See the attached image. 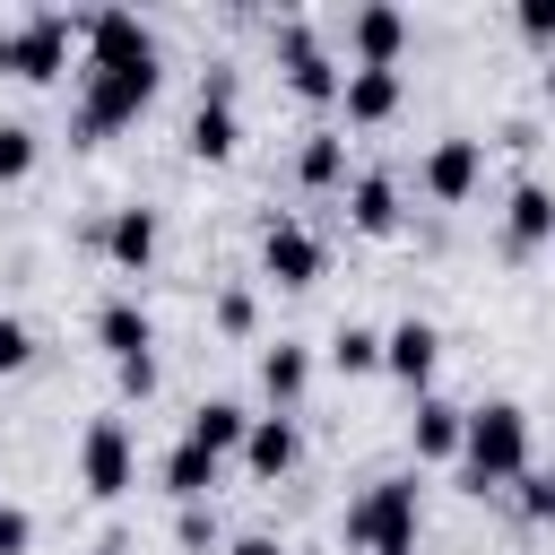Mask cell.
Masks as SVG:
<instances>
[{"instance_id":"6da1fadb","label":"cell","mask_w":555,"mask_h":555,"mask_svg":"<svg viewBox=\"0 0 555 555\" xmlns=\"http://www.w3.org/2000/svg\"><path fill=\"white\" fill-rule=\"evenodd\" d=\"M156 35L139 26V9H87V69H78V139H104L121 121L147 113L156 95Z\"/></svg>"},{"instance_id":"7a4b0ae2","label":"cell","mask_w":555,"mask_h":555,"mask_svg":"<svg viewBox=\"0 0 555 555\" xmlns=\"http://www.w3.org/2000/svg\"><path fill=\"white\" fill-rule=\"evenodd\" d=\"M529 477V416L512 399H486L468 408V442H460V486L468 494H503Z\"/></svg>"},{"instance_id":"3957f363","label":"cell","mask_w":555,"mask_h":555,"mask_svg":"<svg viewBox=\"0 0 555 555\" xmlns=\"http://www.w3.org/2000/svg\"><path fill=\"white\" fill-rule=\"evenodd\" d=\"M416 477H373L356 503H347V546L364 555H416Z\"/></svg>"},{"instance_id":"277c9868","label":"cell","mask_w":555,"mask_h":555,"mask_svg":"<svg viewBox=\"0 0 555 555\" xmlns=\"http://www.w3.org/2000/svg\"><path fill=\"white\" fill-rule=\"evenodd\" d=\"M78 35H87V17H69V9H35V17L0 26V78H26V87L61 78V69H69V43H78Z\"/></svg>"},{"instance_id":"5b68a950","label":"cell","mask_w":555,"mask_h":555,"mask_svg":"<svg viewBox=\"0 0 555 555\" xmlns=\"http://www.w3.org/2000/svg\"><path fill=\"white\" fill-rule=\"evenodd\" d=\"M278 69H286V87H295L304 104H330V95H347V69L330 61V43H321L304 17H278Z\"/></svg>"},{"instance_id":"8992f818","label":"cell","mask_w":555,"mask_h":555,"mask_svg":"<svg viewBox=\"0 0 555 555\" xmlns=\"http://www.w3.org/2000/svg\"><path fill=\"white\" fill-rule=\"evenodd\" d=\"M130 477H139L130 425H121V416H95V425L78 434V486H87L95 503H113V494H130Z\"/></svg>"},{"instance_id":"52a82bcc","label":"cell","mask_w":555,"mask_h":555,"mask_svg":"<svg viewBox=\"0 0 555 555\" xmlns=\"http://www.w3.org/2000/svg\"><path fill=\"white\" fill-rule=\"evenodd\" d=\"M191 156H234V61H208L199 69V104H191V130H182Z\"/></svg>"},{"instance_id":"ba28073f","label":"cell","mask_w":555,"mask_h":555,"mask_svg":"<svg viewBox=\"0 0 555 555\" xmlns=\"http://www.w3.org/2000/svg\"><path fill=\"white\" fill-rule=\"evenodd\" d=\"M477 173H486V139H468V130L434 139V147H425V165H416L425 199H442V208H460V199L477 191Z\"/></svg>"},{"instance_id":"9c48e42d","label":"cell","mask_w":555,"mask_h":555,"mask_svg":"<svg viewBox=\"0 0 555 555\" xmlns=\"http://www.w3.org/2000/svg\"><path fill=\"white\" fill-rule=\"evenodd\" d=\"M95 338H104L113 373H139V364H156V321L139 312V295H104V304H95Z\"/></svg>"},{"instance_id":"30bf717a","label":"cell","mask_w":555,"mask_h":555,"mask_svg":"<svg viewBox=\"0 0 555 555\" xmlns=\"http://www.w3.org/2000/svg\"><path fill=\"white\" fill-rule=\"evenodd\" d=\"M260 269H269L278 286H312V278H321V234H312L304 217H269V225H260Z\"/></svg>"},{"instance_id":"8fae6325","label":"cell","mask_w":555,"mask_h":555,"mask_svg":"<svg viewBox=\"0 0 555 555\" xmlns=\"http://www.w3.org/2000/svg\"><path fill=\"white\" fill-rule=\"evenodd\" d=\"M347 43H356V69H399V43H408V17L390 0H364L347 17Z\"/></svg>"},{"instance_id":"7c38bea8","label":"cell","mask_w":555,"mask_h":555,"mask_svg":"<svg viewBox=\"0 0 555 555\" xmlns=\"http://www.w3.org/2000/svg\"><path fill=\"white\" fill-rule=\"evenodd\" d=\"M382 364H390V373H399L408 390H425V382H434V364H442V330L408 312V321H399V330L382 338Z\"/></svg>"},{"instance_id":"4fadbf2b","label":"cell","mask_w":555,"mask_h":555,"mask_svg":"<svg viewBox=\"0 0 555 555\" xmlns=\"http://www.w3.org/2000/svg\"><path fill=\"white\" fill-rule=\"evenodd\" d=\"M295 451H304V425H295L286 408L251 416V434H243V468H251V477H286V468H295Z\"/></svg>"},{"instance_id":"5bb4252c","label":"cell","mask_w":555,"mask_h":555,"mask_svg":"<svg viewBox=\"0 0 555 555\" xmlns=\"http://www.w3.org/2000/svg\"><path fill=\"white\" fill-rule=\"evenodd\" d=\"M95 243H104L113 269H147V260H156V208H139V199L113 208V217L95 225Z\"/></svg>"},{"instance_id":"9a60e30c","label":"cell","mask_w":555,"mask_h":555,"mask_svg":"<svg viewBox=\"0 0 555 555\" xmlns=\"http://www.w3.org/2000/svg\"><path fill=\"white\" fill-rule=\"evenodd\" d=\"M408 442H416V460H460V442H468V408H451V399H416V416H408Z\"/></svg>"},{"instance_id":"2e32d148","label":"cell","mask_w":555,"mask_h":555,"mask_svg":"<svg viewBox=\"0 0 555 555\" xmlns=\"http://www.w3.org/2000/svg\"><path fill=\"white\" fill-rule=\"evenodd\" d=\"M347 217H356V234H399V173L390 165L356 173L347 182Z\"/></svg>"},{"instance_id":"e0dca14e","label":"cell","mask_w":555,"mask_h":555,"mask_svg":"<svg viewBox=\"0 0 555 555\" xmlns=\"http://www.w3.org/2000/svg\"><path fill=\"white\" fill-rule=\"evenodd\" d=\"M503 243H512V251H538V243H555V191H546V182H512Z\"/></svg>"},{"instance_id":"ac0fdd59","label":"cell","mask_w":555,"mask_h":555,"mask_svg":"<svg viewBox=\"0 0 555 555\" xmlns=\"http://www.w3.org/2000/svg\"><path fill=\"white\" fill-rule=\"evenodd\" d=\"M260 390H269L278 408H295V399L312 390V347H304V338H278V347H260Z\"/></svg>"},{"instance_id":"d6986e66","label":"cell","mask_w":555,"mask_h":555,"mask_svg":"<svg viewBox=\"0 0 555 555\" xmlns=\"http://www.w3.org/2000/svg\"><path fill=\"white\" fill-rule=\"evenodd\" d=\"M243 434H251V408H243V399H199V408H191V442H199V451L225 460V451H243Z\"/></svg>"},{"instance_id":"ffe728a7","label":"cell","mask_w":555,"mask_h":555,"mask_svg":"<svg viewBox=\"0 0 555 555\" xmlns=\"http://www.w3.org/2000/svg\"><path fill=\"white\" fill-rule=\"evenodd\" d=\"M208 486H217V451H199L191 434L165 451V494L173 503H208Z\"/></svg>"},{"instance_id":"44dd1931","label":"cell","mask_w":555,"mask_h":555,"mask_svg":"<svg viewBox=\"0 0 555 555\" xmlns=\"http://www.w3.org/2000/svg\"><path fill=\"white\" fill-rule=\"evenodd\" d=\"M347 121H390L399 113V69H347Z\"/></svg>"},{"instance_id":"7402d4cb","label":"cell","mask_w":555,"mask_h":555,"mask_svg":"<svg viewBox=\"0 0 555 555\" xmlns=\"http://www.w3.org/2000/svg\"><path fill=\"white\" fill-rule=\"evenodd\" d=\"M295 173H304L312 191H330V182L347 173V139H338V130H312V139H304V156H295Z\"/></svg>"},{"instance_id":"603a6c76","label":"cell","mask_w":555,"mask_h":555,"mask_svg":"<svg viewBox=\"0 0 555 555\" xmlns=\"http://www.w3.org/2000/svg\"><path fill=\"white\" fill-rule=\"evenodd\" d=\"M330 364H338V373H373V364H382V330L338 321V330H330Z\"/></svg>"},{"instance_id":"cb8c5ba5","label":"cell","mask_w":555,"mask_h":555,"mask_svg":"<svg viewBox=\"0 0 555 555\" xmlns=\"http://www.w3.org/2000/svg\"><path fill=\"white\" fill-rule=\"evenodd\" d=\"M173 538H182L191 555H199V546H217V503H182V512H173Z\"/></svg>"},{"instance_id":"d4e9b609","label":"cell","mask_w":555,"mask_h":555,"mask_svg":"<svg viewBox=\"0 0 555 555\" xmlns=\"http://www.w3.org/2000/svg\"><path fill=\"white\" fill-rule=\"evenodd\" d=\"M26 165H35V130L26 121H0V182H17Z\"/></svg>"},{"instance_id":"484cf974","label":"cell","mask_w":555,"mask_h":555,"mask_svg":"<svg viewBox=\"0 0 555 555\" xmlns=\"http://www.w3.org/2000/svg\"><path fill=\"white\" fill-rule=\"evenodd\" d=\"M520 520H555V468H529L520 477Z\"/></svg>"},{"instance_id":"4316f807","label":"cell","mask_w":555,"mask_h":555,"mask_svg":"<svg viewBox=\"0 0 555 555\" xmlns=\"http://www.w3.org/2000/svg\"><path fill=\"white\" fill-rule=\"evenodd\" d=\"M35 546V512L26 503H0V555H26Z\"/></svg>"},{"instance_id":"83f0119b","label":"cell","mask_w":555,"mask_h":555,"mask_svg":"<svg viewBox=\"0 0 555 555\" xmlns=\"http://www.w3.org/2000/svg\"><path fill=\"white\" fill-rule=\"evenodd\" d=\"M26 356H35V330H26L17 312H0V373H17Z\"/></svg>"},{"instance_id":"f1b7e54d","label":"cell","mask_w":555,"mask_h":555,"mask_svg":"<svg viewBox=\"0 0 555 555\" xmlns=\"http://www.w3.org/2000/svg\"><path fill=\"white\" fill-rule=\"evenodd\" d=\"M217 330H225V338L251 330V286H225V295H217Z\"/></svg>"},{"instance_id":"f546056e","label":"cell","mask_w":555,"mask_h":555,"mask_svg":"<svg viewBox=\"0 0 555 555\" xmlns=\"http://www.w3.org/2000/svg\"><path fill=\"white\" fill-rule=\"evenodd\" d=\"M512 17H520V35H529V43H555V0H520Z\"/></svg>"},{"instance_id":"4dcf8cb0","label":"cell","mask_w":555,"mask_h":555,"mask_svg":"<svg viewBox=\"0 0 555 555\" xmlns=\"http://www.w3.org/2000/svg\"><path fill=\"white\" fill-rule=\"evenodd\" d=\"M225 555H286V546H278V538H234Z\"/></svg>"},{"instance_id":"1f68e13d","label":"cell","mask_w":555,"mask_h":555,"mask_svg":"<svg viewBox=\"0 0 555 555\" xmlns=\"http://www.w3.org/2000/svg\"><path fill=\"white\" fill-rule=\"evenodd\" d=\"M546 95H555V69H546Z\"/></svg>"}]
</instances>
